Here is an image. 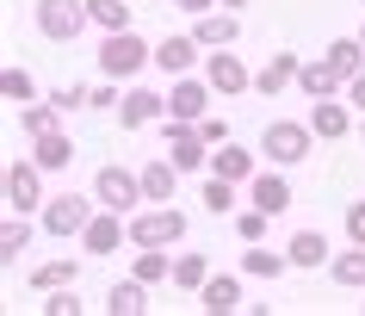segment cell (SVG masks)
Wrapping results in <instances>:
<instances>
[{
	"label": "cell",
	"instance_id": "cell-1",
	"mask_svg": "<svg viewBox=\"0 0 365 316\" xmlns=\"http://www.w3.org/2000/svg\"><path fill=\"white\" fill-rule=\"evenodd\" d=\"M99 75H112V81H136L143 68H155V44L136 38V25L130 31H99Z\"/></svg>",
	"mask_w": 365,
	"mask_h": 316
},
{
	"label": "cell",
	"instance_id": "cell-2",
	"mask_svg": "<svg viewBox=\"0 0 365 316\" xmlns=\"http://www.w3.org/2000/svg\"><path fill=\"white\" fill-rule=\"evenodd\" d=\"M186 211L180 205H149V211H130V248H180L186 242Z\"/></svg>",
	"mask_w": 365,
	"mask_h": 316
},
{
	"label": "cell",
	"instance_id": "cell-3",
	"mask_svg": "<svg viewBox=\"0 0 365 316\" xmlns=\"http://www.w3.org/2000/svg\"><path fill=\"white\" fill-rule=\"evenodd\" d=\"M309 149H316L309 118H272L267 131H260V156H267L272 168H297V161H309Z\"/></svg>",
	"mask_w": 365,
	"mask_h": 316
},
{
	"label": "cell",
	"instance_id": "cell-4",
	"mask_svg": "<svg viewBox=\"0 0 365 316\" xmlns=\"http://www.w3.org/2000/svg\"><path fill=\"white\" fill-rule=\"evenodd\" d=\"M31 25L50 44H75L93 25V13H87V0H31Z\"/></svg>",
	"mask_w": 365,
	"mask_h": 316
},
{
	"label": "cell",
	"instance_id": "cell-5",
	"mask_svg": "<svg viewBox=\"0 0 365 316\" xmlns=\"http://www.w3.org/2000/svg\"><path fill=\"white\" fill-rule=\"evenodd\" d=\"M93 198L106 205V211H124V218H130L136 205H149V198H143V174L124 168V161H106V168L93 174Z\"/></svg>",
	"mask_w": 365,
	"mask_h": 316
},
{
	"label": "cell",
	"instance_id": "cell-6",
	"mask_svg": "<svg viewBox=\"0 0 365 316\" xmlns=\"http://www.w3.org/2000/svg\"><path fill=\"white\" fill-rule=\"evenodd\" d=\"M43 205H50V193H43V168L31 156L6 161V211L31 218V211H43Z\"/></svg>",
	"mask_w": 365,
	"mask_h": 316
},
{
	"label": "cell",
	"instance_id": "cell-7",
	"mask_svg": "<svg viewBox=\"0 0 365 316\" xmlns=\"http://www.w3.org/2000/svg\"><path fill=\"white\" fill-rule=\"evenodd\" d=\"M93 211H99V198H81V193H56V198H50V205L38 211V230H43V236H81Z\"/></svg>",
	"mask_w": 365,
	"mask_h": 316
},
{
	"label": "cell",
	"instance_id": "cell-8",
	"mask_svg": "<svg viewBox=\"0 0 365 316\" xmlns=\"http://www.w3.org/2000/svg\"><path fill=\"white\" fill-rule=\"evenodd\" d=\"M211 99H217V87H211L205 75H173V87H168V118L198 124L205 112H211Z\"/></svg>",
	"mask_w": 365,
	"mask_h": 316
},
{
	"label": "cell",
	"instance_id": "cell-9",
	"mask_svg": "<svg viewBox=\"0 0 365 316\" xmlns=\"http://www.w3.org/2000/svg\"><path fill=\"white\" fill-rule=\"evenodd\" d=\"M205 81H211L223 99H235V93H248V87H254V68L235 56V44H230V50H205Z\"/></svg>",
	"mask_w": 365,
	"mask_h": 316
},
{
	"label": "cell",
	"instance_id": "cell-10",
	"mask_svg": "<svg viewBox=\"0 0 365 316\" xmlns=\"http://www.w3.org/2000/svg\"><path fill=\"white\" fill-rule=\"evenodd\" d=\"M168 156L180 161V174H198V168H211V143H205V131L186 118H168Z\"/></svg>",
	"mask_w": 365,
	"mask_h": 316
},
{
	"label": "cell",
	"instance_id": "cell-11",
	"mask_svg": "<svg viewBox=\"0 0 365 316\" xmlns=\"http://www.w3.org/2000/svg\"><path fill=\"white\" fill-rule=\"evenodd\" d=\"M124 242H130V218H124V211H106V205H99L93 218H87V230H81V248H87V255H118Z\"/></svg>",
	"mask_w": 365,
	"mask_h": 316
},
{
	"label": "cell",
	"instance_id": "cell-12",
	"mask_svg": "<svg viewBox=\"0 0 365 316\" xmlns=\"http://www.w3.org/2000/svg\"><path fill=\"white\" fill-rule=\"evenodd\" d=\"M309 131L322 143H341V137H359V124H353V99L341 106V93L334 99H309Z\"/></svg>",
	"mask_w": 365,
	"mask_h": 316
},
{
	"label": "cell",
	"instance_id": "cell-13",
	"mask_svg": "<svg viewBox=\"0 0 365 316\" xmlns=\"http://www.w3.org/2000/svg\"><path fill=\"white\" fill-rule=\"evenodd\" d=\"M155 118H168V93H155V87H124L118 124H124V131H149Z\"/></svg>",
	"mask_w": 365,
	"mask_h": 316
},
{
	"label": "cell",
	"instance_id": "cell-14",
	"mask_svg": "<svg viewBox=\"0 0 365 316\" xmlns=\"http://www.w3.org/2000/svg\"><path fill=\"white\" fill-rule=\"evenodd\" d=\"M297 75H304V56H291V50H272V56L254 68V93H260V99H279L285 87H297Z\"/></svg>",
	"mask_w": 365,
	"mask_h": 316
},
{
	"label": "cell",
	"instance_id": "cell-15",
	"mask_svg": "<svg viewBox=\"0 0 365 316\" xmlns=\"http://www.w3.org/2000/svg\"><path fill=\"white\" fill-rule=\"evenodd\" d=\"M192 38L205 44V50H230V44H242V13H235V6H211V13H198V19H192Z\"/></svg>",
	"mask_w": 365,
	"mask_h": 316
},
{
	"label": "cell",
	"instance_id": "cell-16",
	"mask_svg": "<svg viewBox=\"0 0 365 316\" xmlns=\"http://www.w3.org/2000/svg\"><path fill=\"white\" fill-rule=\"evenodd\" d=\"M198 62H205V44H198L192 31H173V38L155 44V68H161V75H192Z\"/></svg>",
	"mask_w": 365,
	"mask_h": 316
},
{
	"label": "cell",
	"instance_id": "cell-17",
	"mask_svg": "<svg viewBox=\"0 0 365 316\" xmlns=\"http://www.w3.org/2000/svg\"><path fill=\"white\" fill-rule=\"evenodd\" d=\"M248 205H260L267 218H285V211H291V180H285V168L254 174V180H248Z\"/></svg>",
	"mask_w": 365,
	"mask_h": 316
},
{
	"label": "cell",
	"instance_id": "cell-18",
	"mask_svg": "<svg viewBox=\"0 0 365 316\" xmlns=\"http://www.w3.org/2000/svg\"><path fill=\"white\" fill-rule=\"evenodd\" d=\"M136 174H143V198H149V205H173V198H180V161L173 156L143 161Z\"/></svg>",
	"mask_w": 365,
	"mask_h": 316
},
{
	"label": "cell",
	"instance_id": "cell-19",
	"mask_svg": "<svg viewBox=\"0 0 365 316\" xmlns=\"http://www.w3.org/2000/svg\"><path fill=\"white\" fill-rule=\"evenodd\" d=\"M198 310H211V316L248 310V297H242V279H235V273H211V279H205V292H198Z\"/></svg>",
	"mask_w": 365,
	"mask_h": 316
},
{
	"label": "cell",
	"instance_id": "cell-20",
	"mask_svg": "<svg viewBox=\"0 0 365 316\" xmlns=\"http://www.w3.org/2000/svg\"><path fill=\"white\" fill-rule=\"evenodd\" d=\"M211 174L248 186V180L260 174V161H254V149H242V143H217V149H211Z\"/></svg>",
	"mask_w": 365,
	"mask_h": 316
},
{
	"label": "cell",
	"instance_id": "cell-21",
	"mask_svg": "<svg viewBox=\"0 0 365 316\" xmlns=\"http://www.w3.org/2000/svg\"><path fill=\"white\" fill-rule=\"evenodd\" d=\"M285 255H291V267H297V273H316V267H328V260H334V248H328L322 230H297V236L285 242Z\"/></svg>",
	"mask_w": 365,
	"mask_h": 316
},
{
	"label": "cell",
	"instance_id": "cell-22",
	"mask_svg": "<svg viewBox=\"0 0 365 316\" xmlns=\"http://www.w3.org/2000/svg\"><path fill=\"white\" fill-rule=\"evenodd\" d=\"M31 161H38L43 174H62V168L75 161V137H68V131H43V137H31Z\"/></svg>",
	"mask_w": 365,
	"mask_h": 316
},
{
	"label": "cell",
	"instance_id": "cell-23",
	"mask_svg": "<svg viewBox=\"0 0 365 316\" xmlns=\"http://www.w3.org/2000/svg\"><path fill=\"white\" fill-rule=\"evenodd\" d=\"M297 87H304V99H334V93H346V81L334 75V62H328V56H309L304 75H297Z\"/></svg>",
	"mask_w": 365,
	"mask_h": 316
},
{
	"label": "cell",
	"instance_id": "cell-24",
	"mask_svg": "<svg viewBox=\"0 0 365 316\" xmlns=\"http://www.w3.org/2000/svg\"><path fill=\"white\" fill-rule=\"evenodd\" d=\"M328 279H334L341 292H365V242H346L341 255L328 260Z\"/></svg>",
	"mask_w": 365,
	"mask_h": 316
},
{
	"label": "cell",
	"instance_id": "cell-25",
	"mask_svg": "<svg viewBox=\"0 0 365 316\" xmlns=\"http://www.w3.org/2000/svg\"><path fill=\"white\" fill-rule=\"evenodd\" d=\"M285 267H291V255H279L267 242H242V273L248 279H279Z\"/></svg>",
	"mask_w": 365,
	"mask_h": 316
},
{
	"label": "cell",
	"instance_id": "cell-26",
	"mask_svg": "<svg viewBox=\"0 0 365 316\" xmlns=\"http://www.w3.org/2000/svg\"><path fill=\"white\" fill-rule=\"evenodd\" d=\"M75 279H81V255L38 260V267H31V292H56V285H75Z\"/></svg>",
	"mask_w": 365,
	"mask_h": 316
},
{
	"label": "cell",
	"instance_id": "cell-27",
	"mask_svg": "<svg viewBox=\"0 0 365 316\" xmlns=\"http://www.w3.org/2000/svg\"><path fill=\"white\" fill-rule=\"evenodd\" d=\"M106 310H112V316H143V310H149V285H143V279H118V285H112V292H106Z\"/></svg>",
	"mask_w": 365,
	"mask_h": 316
},
{
	"label": "cell",
	"instance_id": "cell-28",
	"mask_svg": "<svg viewBox=\"0 0 365 316\" xmlns=\"http://www.w3.org/2000/svg\"><path fill=\"white\" fill-rule=\"evenodd\" d=\"M62 118H68V112H62L56 99L43 93V99H31V106H19V124H25V137H43V131H62Z\"/></svg>",
	"mask_w": 365,
	"mask_h": 316
},
{
	"label": "cell",
	"instance_id": "cell-29",
	"mask_svg": "<svg viewBox=\"0 0 365 316\" xmlns=\"http://www.w3.org/2000/svg\"><path fill=\"white\" fill-rule=\"evenodd\" d=\"M322 56L334 62V75H341V81H353V75L365 68V44H359V31H353V38H334V44L322 50Z\"/></svg>",
	"mask_w": 365,
	"mask_h": 316
},
{
	"label": "cell",
	"instance_id": "cell-30",
	"mask_svg": "<svg viewBox=\"0 0 365 316\" xmlns=\"http://www.w3.org/2000/svg\"><path fill=\"white\" fill-rule=\"evenodd\" d=\"M143 285H161V279H173V255L168 248H136V267H130Z\"/></svg>",
	"mask_w": 365,
	"mask_h": 316
},
{
	"label": "cell",
	"instance_id": "cell-31",
	"mask_svg": "<svg viewBox=\"0 0 365 316\" xmlns=\"http://www.w3.org/2000/svg\"><path fill=\"white\" fill-rule=\"evenodd\" d=\"M205 279H211V255H180L173 260V285L180 292H205Z\"/></svg>",
	"mask_w": 365,
	"mask_h": 316
},
{
	"label": "cell",
	"instance_id": "cell-32",
	"mask_svg": "<svg viewBox=\"0 0 365 316\" xmlns=\"http://www.w3.org/2000/svg\"><path fill=\"white\" fill-rule=\"evenodd\" d=\"M205 211H217V218H235V211H242V205H235V180H223V174H211L205 180Z\"/></svg>",
	"mask_w": 365,
	"mask_h": 316
},
{
	"label": "cell",
	"instance_id": "cell-33",
	"mask_svg": "<svg viewBox=\"0 0 365 316\" xmlns=\"http://www.w3.org/2000/svg\"><path fill=\"white\" fill-rule=\"evenodd\" d=\"M99 31H130V0H87Z\"/></svg>",
	"mask_w": 365,
	"mask_h": 316
},
{
	"label": "cell",
	"instance_id": "cell-34",
	"mask_svg": "<svg viewBox=\"0 0 365 316\" xmlns=\"http://www.w3.org/2000/svg\"><path fill=\"white\" fill-rule=\"evenodd\" d=\"M25 248H31V223H25L19 211H13V218H6V230H0V260L13 267V260H19Z\"/></svg>",
	"mask_w": 365,
	"mask_h": 316
},
{
	"label": "cell",
	"instance_id": "cell-35",
	"mask_svg": "<svg viewBox=\"0 0 365 316\" xmlns=\"http://www.w3.org/2000/svg\"><path fill=\"white\" fill-rule=\"evenodd\" d=\"M0 93L13 99V106H31V99H38V81H31V75L19 68V62H13V68L0 75Z\"/></svg>",
	"mask_w": 365,
	"mask_h": 316
},
{
	"label": "cell",
	"instance_id": "cell-36",
	"mask_svg": "<svg viewBox=\"0 0 365 316\" xmlns=\"http://www.w3.org/2000/svg\"><path fill=\"white\" fill-rule=\"evenodd\" d=\"M118 99H124V87H118L112 75H99L93 87H87V112H118Z\"/></svg>",
	"mask_w": 365,
	"mask_h": 316
},
{
	"label": "cell",
	"instance_id": "cell-37",
	"mask_svg": "<svg viewBox=\"0 0 365 316\" xmlns=\"http://www.w3.org/2000/svg\"><path fill=\"white\" fill-rule=\"evenodd\" d=\"M230 223H235V236H242V242H267V223H272V218L260 211V205H248V211H235Z\"/></svg>",
	"mask_w": 365,
	"mask_h": 316
},
{
	"label": "cell",
	"instance_id": "cell-38",
	"mask_svg": "<svg viewBox=\"0 0 365 316\" xmlns=\"http://www.w3.org/2000/svg\"><path fill=\"white\" fill-rule=\"evenodd\" d=\"M43 316H81V292H75V285H56V292H43Z\"/></svg>",
	"mask_w": 365,
	"mask_h": 316
},
{
	"label": "cell",
	"instance_id": "cell-39",
	"mask_svg": "<svg viewBox=\"0 0 365 316\" xmlns=\"http://www.w3.org/2000/svg\"><path fill=\"white\" fill-rule=\"evenodd\" d=\"M50 99L62 112H87V87H50Z\"/></svg>",
	"mask_w": 365,
	"mask_h": 316
},
{
	"label": "cell",
	"instance_id": "cell-40",
	"mask_svg": "<svg viewBox=\"0 0 365 316\" xmlns=\"http://www.w3.org/2000/svg\"><path fill=\"white\" fill-rule=\"evenodd\" d=\"M341 230H346V242H365V198H359V205H346Z\"/></svg>",
	"mask_w": 365,
	"mask_h": 316
},
{
	"label": "cell",
	"instance_id": "cell-41",
	"mask_svg": "<svg viewBox=\"0 0 365 316\" xmlns=\"http://www.w3.org/2000/svg\"><path fill=\"white\" fill-rule=\"evenodd\" d=\"M198 131H205V143H211V149H217V143H230V124L217 118V112H205V118H198Z\"/></svg>",
	"mask_w": 365,
	"mask_h": 316
},
{
	"label": "cell",
	"instance_id": "cell-42",
	"mask_svg": "<svg viewBox=\"0 0 365 316\" xmlns=\"http://www.w3.org/2000/svg\"><path fill=\"white\" fill-rule=\"evenodd\" d=\"M346 99H353V106H359V112H365V68H359V75H353V81H346Z\"/></svg>",
	"mask_w": 365,
	"mask_h": 316
},
{
	"label": "cell",
	"instance_id": "cell-43",
	"mask_svg": "<svg viewBox=\"0 0 365 316\" xmlns=\"http://www.w3.org/2000/svg\"><path fill=\"white\" fill-rule=\"evenodd\" d=\"M173 6H180V13H186V19H198V13H211L217 0H173Z\"/></svg>",
	"mask_w": 365,
	"mask_h": 316
},
{
	"label": "cell",
	"instance_id": "cell-44",
	"mask_svg": "<svg viewBox=\"0 0 365 316\" xmlns=\"http://www.w3.org/2000/svg\"><path fill=\"white\" fill-rule=\"evenodd\" d=\"M217 6H235V13H242V6H248V0H217Z\"/></svg>",
	"mask_w": 365,
	"mask_h": 316
},
{
	"label": "cell",
	"instance_id": "cell-45",
	"mask_svg": "<svg viewBox=\"0 0 365 316\" xmlns=\"http://www.w3.org/2000/svg\"><path fill=\"white\" fill-rule=\"evenodd\" d=\"M359 143H365V118H359Z\"/></svg>",
	"mask_w": 365,
	"mask_h": 316
},
{
	"label": "cell",
	"instance_id": "cell-46",
	"mask_svg": "<svg viewBox=\"0 0 365 316\" xmlns=\"http://www.w3.org/2000/svg\"><path fill=\"white\" fill-rule=\"evenodd\" d=\"M359 44H365V25H359Z\"/></svg>",
	"mask_w": 365,
	"mask_h": 316
},
{
	"label": "cell",
	"instance_id": "cell-47",
	"mask_svg": "<svg viewBox=\"0 0 365 316\" xmlns=\"http://www.w3.org/2000/svg\"><path fill=\"white\" fill-rule=\"evenodd\" d=\"M359 310H365V304H359Z\"/></svg>",
	"mask_w": 365,
	"mask_h": 316
},
{
	"label": "cell",
	"instance_id": "cell-48",
	"mask_svg": "<svg viewBox=\"0 0 365 316\" xmlns=\"http://www.w3.org/2000/svg\"><path fill=\"white\" fill-rule=\"evenodd\" d=\"M359 6H365V0H359Z\"/></svg>",
	"mask_w": 365,
	"mask_h": 316
}]
</instances>
